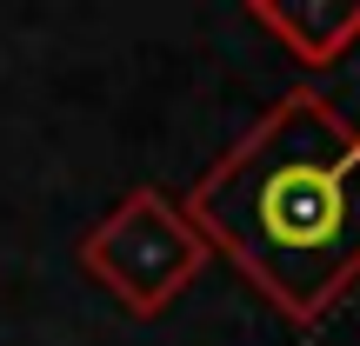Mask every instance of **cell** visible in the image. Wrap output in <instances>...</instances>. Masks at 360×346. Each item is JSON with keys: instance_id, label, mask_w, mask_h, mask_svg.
I'll return each instance as SVG.
<instances>
[{"instance_id": "obj_1", "label": "cell", "mask_w": 360, "mask_h": 346, "mask_svg": "<svg viewBox=\"0 0 360 346\" xmlns=\"http://www.w3.org/2000/svg\"><path fill=\"white\" fill-rule=\"evenodd\" d=\"M180 213L281 320L314 326L360 280V127L321 93H287L187 187Z\"/></svg>"}, {"instance_id": "obj_3", "label": "cell", "mask_w": 360, "mask_h": 346, "mask_svg": "<svg viewBox=\"0 0 360 346\" xmlns=\"http://www.w3.org/2000/svg\"><path fill=\"white\" fill-rule=\"evenodd\" d=\"M247 20L274 34L300 67H334L360 40V0H247Z\"/></svg>"}, {"instance_id": "obj_2", "label": "cell", "mask_w": 360, "mask_h": 346, "mask_svg": "<svg viewBox=\"0 0 360 346\" xmlns=\"http://www.w3.org/2000/svg\"><path fill=\"white\" fill-rule=\"evenodd\" d=\"M80 267L127 313L154 320L207 267V240L187 227L180 200H167L160 187H134L114 213H101V227L80 233Z\"/></svg>"}]
</instances>
